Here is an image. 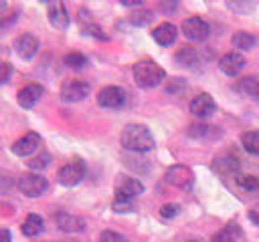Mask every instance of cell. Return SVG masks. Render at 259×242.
Here are the masks:
<instances>
[{"mask_svg":"<svg viewBox=\"0 0 259 242\" xmlns=\"http://www.w3.org/2000/svg\"><path fill=\"white\" fill-rule=\"evenodd\" d=\"M121 145L130 151L144 153V151H150L154 147V137H152V133L146 125L130 123L121 131Z\"/></svg>","mask_w":259,"mask_h":242,"instance_id":"1","label":"cell"},{"mask_svg":"<svg viewBox=\"0 0 259 242\" xmlns=\"http://www.w3.org/2000/svg\"><path fill=\"white\" fill-rule=\"evenodd\" d=\"M132 75H134V81L138 87L142 89H152V87H158L164 77H166V71L156 65L154 60H138L134 67H132Z\"/></svg>","mask_w":259,"mask_h":242,"instance_id":"2","label":"cell"},{"mask_svg":"<svg viewBox=\"0 0 259 242\" xmlns=\"http://www.w3.org/2000/svg\"><path fill=\"white\" fill-rule=\"evenodd\" d=\"M180 28H182L184 36H186L188 40H194V42L204 40V38L208 36V32H210L208 22L202 20L200 16H190V18L182 20V26H180Z\"/></svg>","mask_w":259,"mask_h":242,"instance_id":"3","label":"cell"},{"mask_svg":"<svg viewBox=\"0 0 259 242\" xmlns=\"http://www.w3.org/2000/svg\"><path fill=\"white\" fill-rule=\"evenodd\" d=\"M127 95L121 87H115V85H109V87H103L99 93H97V103L105 109H119L123 103H125Z\"/></svg>","mask_w":259,"mask_h":242,"instance_id":"4","label":"cell"},{"mask_svg":"<svg viewBox=\"0 0 259 242\" xmlns=\"http://www.w3.org/2000/svg\"><path fill=\"white\" fill-rule=\"evenodd\" d=\"M57 177H59V182L63 186H77L85 177V163H83V159H73V161L65 163L59 169Z\"/></svg>","mask_w":259,"mask_h":242,"instance_id":"5","label":"cell"},{"mask_svg":"<svg viewBox=\"0 0 259 242\" xmlns=\"http://www.w3.org/2000/svg\"><path fill=\"white\" fill-rule=\"evenodd\" d=\"M47 188H49L47 179H45L42 175H38V173H24V175L18 179V190H20L24 196H28V198L40 196Z\"/></svg>","mask_w":259,"mask_h":242,"instance_id":"6","label":"cell"},{"mask_svg":"<svg viewBox=\"0 0 259 242\" xmlns=\"http://www.w3.org/2000/svg\"><path fill=\"white\" fill-rule=\"evenodd\" d=\"M89 95V85L79 79H71L61 87V99L67 103H77Z\"/></svg>","mask_w":259,"mask_h":242,"instance_id":"7","label":"cell"},{"mask_svg":"<svg viewBox=\"0 0 259 242\" xmlns=\"http://www.w3.org/2000/svg\"><path fill=\"white\" fill-rule=\"evenodd\" d=\"M14 50H16V54H18L20 58L30 60V58L36 56V52H38V40H36V36L28 34V32L20 34V36L14 40Z\"/></svg>","mask_w":259,"mask_h":242,"instance_id":"8","label":"cell"},{"mask_svg":"<svg viewBox=\"0 0 259 242\" xmlns=\"http://www.w3.org/2000/svg\"><path fill=\"white\" fill-rule=\"evenodd\" d=\"M214 109H217L214 99H212L208 93H200V95H196V97L190 101V113H192L194 117H200V119L210 117V115L214 113Z\"/></svg>","mask_w":259,"mask_h":242,"instance_id":"9","label":"cell"},{"mask_svg":"<svg viewBox=\"0 0 259 242\" xmlns=\"http://www.w3.org/2000/svg\"><path fill=\"white\" fill-rule=\"evenodd\" d=\"M38 145H40V135L34 133V131H30V133H26V135H22L20 139L14 141L12 153H16V155H20V157H26V155L34 153V151L38 149Z\"/></svg>","mask_w":259,"mask_h":242,"instance_id":"10","label":"cell"},{"mask_svg":"<svg viewBox=\"0 0 259 242\" xmlns=\"http://www.w3.org/2000/svg\"><path fill=\"white\" fill-rule=\"evenodd\" d=\"M47 16H49V22L59 28V30H65L69 26V14H67V8L63 2H51L49 8H47Z\"/></svg>","mask_w":259,"mask_h":242,"instance_id":"11","label":"cell"},{"mask_svg":"<svg viewBox=\"0 0 259 242\" xmlns=\"http://www.w3.org/2000/svg\"><path fill=\"white\" fill-rule=\"evenodd\" d=\"M42 97V87L38 85V83H30V85H26V87H22L20 91H18V105L20 107H24V109H32L36 103H38V99Z\"/></svg>","mask_w":259,"mask_h":242,"instance_id":"12","label":"cell"},{"mask_svg":"<svg viewBox=\"0 0 259 242\" xmlns=\"http://www.w3.org/2000/svg\"><path fill=\"white\" fill-rule=\"evenodd\" d=\"M166 182L176 188H188L192 184V171L186 165H172L166 171Z\"/></svg>","mask_w":259,"mask_h":242,"instance_id":"13","label":"cell"},{"mask_svg":"<svg viewBox=\"0 0 259 242\" xmlns=\"http://www.w3.org/2000/svg\"><path fill=\"white\" fill-rule=\"evenodd\" d=\"M144 192V184L134 179V177H121L115 186V198H125L132 200L136 196H140Z\"/></svg>","mask_w":259,"mask_h":242,"instance_id":"14","label":"cell"},{"mask_svg":"<svg viewBox=\"0 0 259 242\" xmlns=\"http://www.w3.org/2000/svg\"><path fill=\"white\" fill-rule=\"evenodd\" d=\"M243 67H245V58H243L241 52H227V54L221 56V60H219V69H221L225 75H229V77H235Z\"/></svg>","mask_w":259,"mask_h":242,"instance_id":"15","label":"cell"},{"mask_svg":"<svg viewBox=\"0 0 259 242\" xmlns=\"http://www.w3.org/2000/svg\"><path fill=\"white\" fill-rule=\"evenodd\" d=\"M176 34H178V30H176V26L170 24V22L158 24V26L154 28V32H152L154 40H156L158 44H162V46H170V44L176 40Z\"/></svg>","mask_w":259,"mask_h":242,"instance_id":"16","label":"cell"},{"mask_svg":"<svg viewBox=\"0 0 259 242\" xmlns=\"http://www.w3.org/2000/svg\"><path fill=\"white\" fill-rule=\"evenodd\" d=\"M55 222H57V226H59L63 232H81V230L85 228V222H83L79 216L65 214V212L57 214V216H55Z\"/></svg>","mask_w":259,"mask_h":242,"instance_id":"17","label":"cell"},{"mask_svg":"<svg viewBox=\"0 0 259 242\" xmlns=\"http://www.w3.org/2000/svg\"><path fill=\"white\" fill-rule=\"evenodd\" d=\"M42 228H45V224H42V218L38 214H28L22 222V234L28 236V238L38 236L42 232Z\"/></svg>","mask_w":259,"mask_h":242,"instance_id":"18","label":"cell"},{"mask_svg":"<svg viewBox=\"0 0 259 242\" xmlns=\"http://www.w3.org/2000/svg\"><path fill=\"white\" fill-rule=\"evenodd\" d=\"M239 238H241V228L237 224H227L210 238V242H237Z\"/></svg>","mask_w":259,"mask_h":242,"instance_id":"19","label":"cell"},{"mask_svg":"<svg viewBox=\"0 0 259 242\" xmlns=\"http://www.w3.org/2000/svg\"><path fill=\"white\" fill-rule=\"evenodd\" d=\"M214 169L223 175H231V173H237L239 169V161L235 157H219L214 161Z\"/></svg>","mask_w":259,"mask_h":242,"instance_id":"20","label":"cell"},{"mask_svg":"<svg viewBox=\"0 0 259 242\" xmlns=\"http://www.w3.org/2000/svg\"><path fill=\"white\" fill-rule=\"evenodd\" d=\"M255 36L249 34V32H237L233 34V46L235 48H241V50H251L255 46Z\"/></svg>","mask_w":259,"mask_h":242,"instance_id":"21","label":"cell"},{"mask_svg":"<svg viewBox=\"0 0 259 242\" xmlns=\"http://www.w3.org/2000/svg\"><path fill=\"white\" fill-rule=\"evenodd\" d=\"M241 143H243L245 151L259 153V131H247V133H243Z\"/></svg>","mask_w":259,"mask_h":242,"instance_id":"22","label":"cell"},{"mask_svg":"<svg viewBox=\"0 0 259 242\" xmlns=\"http://www.w3.org/2000/svg\"><path fill=\"white\" fill-rule=\"evenodd\" d=\"M241 91L259 101V77H245L241 81Z\"/></svg>","mask_w":259,"mask_h":242,"instance_id":"23","label":"cell"},{"mask_svg":"<svg viewBox=\"0 0 259 242\" xmlns=\"http://www.w3.org/2000/svg\"><path fill=\"white\" fill-rule=\"evenodd\" d=\"M188 135L208 139V137H219V129L212 127V125H192V127L188 129Z\"/></svg>","mask_w":259,"mask_h":242,"instance_id":"24","label":"cell"},{"mask_svg":"<svg viewBox=\"0 0 259 242\" xmlns=\"http://www.w3.org/2000/svg\"><path fill=\"white\" fill-rule=\"evenodd\" d=\"M174 58H176V60H178L180 65L188 67V65H192V63L196 60V50H194L192 46H180Z\"/></svg>","mask_w":259,"mask_h":242,"instance_id":"25","label":"cell"},{"mask_svg":"<svg viewBox=\"0 0 259 242\" xmlns=\"http://www.w3.org/2000/svg\"><path fill=\"white\" fill-rule=\"evenodd\" d=\"M150 20H152V12H150V10H146V8L136 10V12H132V14H130V22H132V24H136V26H144V24H148Z\"/></svg>","mask_w":259,"mask_h":242,"instance_id":"26","label":"cell"},{"mask_svg":"<svg viewBox=\"0 0 259 242\" xmlns=\"http://www.w3.org/2000/svg\"><path fill=\"white\" fill-rule=\"evenodd\" d=\"M65 65L71 67V69H83L87 65V56L81 54V52H69L65 56Z\"/></svg>","mask_w":259,"mask_h":242,"instance_id":"27","label":"cell"},{"mask_svg":"<svg viewBox=\"0 0 259 242\" xmlns=\"http://www.w3.org/2000/svg\"><path fill=\"white\" fill-rule=\"evenodd\" d=\"M28 163V167L30 169H45L49 163H51V155L49 153H38V155H34L30 161H26Z\"/></svg>","mask_w":259,"mask_h":242,"instance_id":"28","label":"cell"},{"mask_svg":"<svg viewBox=\"0 0 259 242\" xmlns=\"http://www.w3.org/2000/svg\"><path fill=\"white\" fill-rule=\"evenodd\" d=\"M237 184L243 188V190H259V179L253 177V175H237Z\"/></svg>","mask_w":259,"mask_h":242,"instance_id":"29","label":"cell"},{"mask_svg":"<svg viewBox=\"0 0 259 242\" xmlns=\"http://www.w3.org/2000/svg\"><path fill=\"white\" fill-rule=\"evenodd\" d=\"M99 242H127V240H125V236H121L113 230H105L99 234Z\"/></svg>","mask_w":259,"mask_h":242,"instance_id":"30","label":"cell"},{"mask_svg":"<svg viewBox=\"0 0 259 242\" xmlns=\"http://www.w3.org/2000/svg\"><path fill=\"white\" fill-rule=\"evenodd\" d=\"M132 208H134L132 200H125V198H115L113 200V210L115 212H132Z\"/></svg>","mask_w":259,"mask_h":242,"instance_id":"31","label":"cell"},{"mask_svg":"<svg viewBox=\"0 0 259 242\" xmlns=\"http://www.w3.org/2000/svg\"><path fill=\"white\" fill-rule=\"evenodd\" d=\"M178 212H180V206L178 204H166V206L160 208V216L162 218H174Z\"/></svg>","mask_w":259,"mask_h":242,"instance_id":"32","label":"cell"},{"mask_svg":"<svg viewBox=\"0 0 259 242\" xmlns=\"http://www.w3.org/2000/svg\"><path fill=\"white\" fill-rule=\"evenodd\" d=\"M12 75V65L10 63H0V85H4Z\"/></svg>","mask_w":259,"mask_h":242,"instance_id":"33","label":"cell"},{"mask_svg":"<svg viewBox=\"0 0 259 242\" xmlns=\"http://www.w3.org/2000/svg\"><path fill=\"white\" fill-rule=\"evenodd\" d=\"M85 30H87V34H91V36H97V38H101V40H105L107 36L101 32V28L99 26H93V24H89V26H85Z\"/></svg>","mask_w":259,"mask_h":242,"instance_id":"34","label":"cell"},{"mask_svg":"<svg viewBox=\"0 0 259 242\" xmlns=\"http://www.w3.org/2000/svg\"><path fill=\"white\" fill-rule=\"evenodd\" d=\"M249 220H251L253 224H257V226H259V202L249 210Z\"/></svg>","mask_w":259,"mask_h":242,"instance_id":"35","label":"cell"},{"mask_svg":"<svg viewBox=\"0 0 259 242\" xmlns=\"http://www.w3.org/2000/svg\"><path fill=\"white\" fill-rule=\"evenodd\" d=\"M180 89H184V81H182V79H174V83L168 87V93H176V91H180Z\"/></svg>","mask_w":259,"mask_h":242,"instance_id":"36","label":"cell"},{"mask_svg":"<svg viewBox=\"0 0 259 242\" xmlns=\"http://www.w3.org/2000/svg\"><path fill=\"white\" fill-rule=\"evenodd\" d=\"M123 6H142V0H121Z\"/></svg>","mask_w":259,"mask_h":242,"instance_id":"37","label":"cell"},{"mask_svg":"<svg viewBox=\"0 0 259 242\" xmlns=\"http://www.w3.org/2000/svg\"><path fill=\"white\" fill-rule=\"evenodd\" d=\"M0 242H10V234L6 230H0Z\"/></svg>","mask_w":259,"mask_h":242,"instance_id":"38","label":"cell"},{"mask_svg":"<svg viewBox=\"0 0 259 242\" xmlns=\"http://www.w3.org/2000/svg\"><path fill=\"white\" fill-rule=\"evenodd\" d=\"M4 8H6V2H2V0H0V12H2Z\"/></svg>","mask_w":259,"mask_h":242,"instance_id":"39","label":"cell"},{"mask_svg":"<svg viewBox=\"0 0 259 242\" xmlns=\"http://www.w3.org/2000/svg\"><path fill=\"white\" fill-rule=\"evenodd\" d=\"M186 242H200V240H186Z\"/></svg>","mask_w":259,"mask_h":242,"instance_id":"40","label":"cell"}]
</instances>
